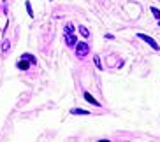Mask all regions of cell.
Here are the masks:
<instances>
[{
	"label": "cell",
	"instance_id": "1",
	"mask_svg": "<svg viewBox=\"0 0 160 142\" xmlns=\"http://www.w3.org/2000/svg\"><path fill=\"white\" fill-rule=\"evenodd\" d=\"M88 53H90V46L85 42V40L76 44V56H78V58H85Z\"/></svg>",
	"mask_w": 160,
	"mask_h": 142
},
{
	"label": "cell",
	"instance_id": "2",
	"mask_svg": "<svg viewBox=\"0 0 160 142\" xmlns=\"http://www.w3.org/2000/svg\"><path fill=\"white\" fill-rule=\"evenodd\" d=\"M137 37L141 39V40H144L148 46H151L153 49H155V51H158V49H160V46L157 44V40H155V39H151L150 35H146V33H137Z\"/></svg>",
	"mask_w": 160,
	"mask_h": 142
},
{
	"label": "cell",
	"instance_id": "3",
	"mask_svg": "<svg viewBox=\"0 0 160 142\" xmlns=\"http://www.w3.org/2000/svg\"><path fill=\"white\" fill-rule=\"evenodd\" d=\"M65 42L69 47H74L76 44H78V39H76L74 33H65Z\"/></svg>",
	"mask_w": 160,
	"mask_h": 142
},
{
	"label": "cell",
	"instance_id": "4",
	"mask_svg": "<svg viewBox=\"0 0 160 142\" xmlns=\"http://www.w3.org/2000/svg\"><path fill=\"white\" fill-rule=\"evenodd\" d=\"M85 100H88V102H90V104H93V105H97V107H99V100H95L93 98V97H92V95H90L88 93V91H85Z\"/></svg>",
	"mask_w": 160,
	"mask_h": 142
},
{
	"label": "cell",
	"instance_id": "5",
	"mask_svg": "<svg viewBox=\"0 0 160 142\" xmlns=\"http://www.w3.org/2000/svg\"><path fill=\"white\" fill-rule=\"evenodd\" d=\"M71 114H76V116H88V111H83V109H71Z\"/></svg>",
	"mask_w": 160,
	"mask_h": 142
},
{
	"label": "cell",
	"instance_id": "6",
	"mask_svg": "<svg viewBox=\"0 0 160 142\" xmlns=\"http://www.w3.org/2000/svg\"><path fill=\"white\" fill-rule=\"evenodd\" d=\"M79 33H81V35H83L85 39H88V37H90V30L86 28L85 25H81V26H79Z\"/></svg>",
	"mask_w": 160,
	"mask_h": 142
},
{
	"label": "cell",
	"instance_id": "7",
	"mask_svg": "<svg viewBox=\"0 0 160 142\" xmlns=\"http://www.w3.org/2000/svg\"><path fill=\"white\" fill-rule=\"evenodd\" d=\"M28 60H25V58H21V62L18 63V69H21V70H27V69H28Z\"/></svg>",
	"mask_w": 160,
	"mask_h": 142
},
{
	"label": "cell",
	"instance_id": "8",
	"mask_svg": "<svg viewBox=\"0 0 160 142\" xmlns=\"http://www.w3.org/2000/svg\"><path fill=\"white\" fill-rule=\"evenodd\" d=\"M65 33H74V25H72V23H67L65 25Z\"/></svg>",
	"mask_w": 160,
	"mask_h": 142
},
{
	"label": "cell",
	"instance_id": "9",
	"mask_svg": "<svg viewBox=\"0 0 160 142\" xmlns=\"http://www.w3.org/2000/svg\"><path fill=\"white\" fill-rule=\"evenodd\" d=\"M9 47H11V42L9 40H4V44H2V51H9Z\"/></svg>",
	"mask_w": 160,
	"mask_h": 142
},
{
	"label": "cell",
	"instance_id": "10",
	"mask_svg": "<svg viewBox=\"0 0 160 142\" xmlns=\"http://www.w3.org/2000/svg\"><path fill=\"white\" fill-rule=\"evenodd\" d=\"M151 14L155 16L157 19H160V9H155V7H151Z\"/></svg>",
	"mask_w": 160,
	"mask_h": 142
},
{
	"label": "cell",
	"instance_id": "11",
	"mask_svg": "<svg viewBox=\"0 0 160 142\" xmlns=\"http://www.w3.org/2000/svg\"><path fill=\"white\" fill-rule=\"evenodd\" d=\"M21 58H25V60H28L30 63H35V58H33L32 54H23V56H21Z\"/></svg>",
	"mask_w": 160,
	"mask_h": 142
},
{
	"label": "cell",
	"instance_id": "12",
	"mask_svg": "<svg viewBox=\"0 0 160 142\" xmlns=\"http://www.w3.org/2000/svg\"><path fill=\"white\" fill-rule=\"evenodd\" d=\"M93 62H95V65H97V69H102V63H100V58L99 56H95Z\"/></svg>",
	"mask_w": 160,
	"mask_h": 142
},
{
	"label": "cell",
	"instance_id": "13",
	"mask_svg": "<svg viewBox=\"0 0 160 142\" xmlns=\"http://www.w3.org/2000/svg\"><path fill=\"white\" fill-rule=\"evenodd\" d=\"M27 11H28V16H33V11H32V5H30V2H27Z\"/></svg>",
	"mask_w": 160,
	"mask_h": 142
},
{
	"label": "cell",
	"instance_id": "14",
	"mask_svg": "<svg viewBox=\"0 0 160 142\" xmlns=\"http://www.w3.org/2000/svg\"><path fill=\"white\" fill-rule=\"evenodd\" d=\"M158 25H160V19H158Z\"/></svg>",
	"mask_w": 160,
	"mask_h": 142
}]
</instances>
